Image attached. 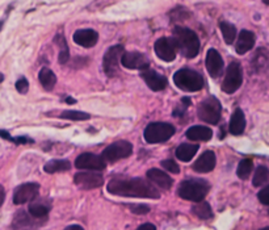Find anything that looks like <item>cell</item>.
I'll return each instance as SVG.
<instances>
[{
  "mask_svg": "<svg viewBox=\"0 0 269 230\" xmlns=\"http://www.w3.org/2000/svg\"><path fill=\"white\" fill-rule=\"evenodd\" d=\"M108 192L116 196L139 197V199H159L160 192L150 180L142 178H113L108 183Z\"/></svg>",
  "mask_w": 269,
  "mask_h": 230,
  "instance_id": "1",
  "label": "cell"
},
{
  "mask_svg": "<svg viewBox=\"0 0 269 230\" xmlns=\"http://www.w3.org/2000/svg\"><path fill=\"white\" fill-rule=\"evenodd\" d=\"M174 40L176 49L183 54L185 58H195L200 53V40L196 32L185 27H175L174 30Z\"/></svg>",
  "mask_w": 269,
  "mask_h": 230,
  "instance_id": "2",
  "label": "cell"
},
{
  "mask_svg": "<svg viewBox=\"0 0 269 230\" xmlns=\"http://www.w3.org/2000/svg\"><path fill=\"white\" fill-rule=\"evenodd\" d=\"M210 189V184L204 179H188L180 183L178 194L181 199L193 203L204 201L207 192Z\"/></svg>",
  "mask_w": 269,
  "mask_h": 230,
  "instance_id": "3",
  "label": "cell"
},
{
  "mask_svg": "<svg viewBox=\"0 0 269 230\" xmlns=\"http://www.w3.org/2000/svg\"><path fill=\"white\" fill-rule=\"evenodd\" d=\"M174 83L179 90L185 92H197L201 91L205 86L202 75L190 69H180L175 72Z\"/></svg>",
  "mask_w": 269,
  "mask_h": 230,
  "instance_id": "4",
  "label": "cell"
},
{
  "mask_svg": "<svg viewBox=\"0 0 269 230\" xmlns=\"http://www.w3.org/2000/svg\"><path fill=\"white\" fill-rule=\"evenodd\" d=\"M197 114L204 123L217 125L219 123V120H221L222 114L221 103L214 96H209V98H206L200 103L197 108Z\"/></svg>",
  "mask_w": 269,
  "mask_h": 230,
  "instance_id": "5",
  "label": "cell"
},
{
  "mask_svg": "<svg viewBox=\"0 0 269 230\" xmlns=\"http://www.w3.org/2000/svg\"><path fill=\"white\" fill-rule=\"evenodd\" d=\"M175 135V126L168 123H151L145 129V140L147 144L166 142Z\"/></svg>",
  "mask_w": 269,
  "mask_h": 230,
  "instance_id": "6",
  "label": "cell"
},
{
  "mask_svg": "<svg viewBox=\"0 0 269 230\" xmlns=\"http://www.w3.org/2000/svg\"><path fill=\"white\" fill-rule=\"evenodd\" d=\"M243 83V70L239 62H231L226 71L222 83V91L225 93H234L240 88Z\"/></svg>",
  "mask_w": 269,
  "mask_h": 230,
  "instance_id": "7",
  "label": "cell"
},
{
  "mask_svg": "<svg viewBox=\"0 0 269 230\" xmlns=\"http://www.w3.org/2000/svg\"><path fill=\"white\" fill-rule=\"evenodd\" d=\"M133 154V145L127 141H117L114 144L105 147L103 151L104 161H108L110 163L119 162L120 159L129 158Z\"/></svg>",
  "mask_w": 269,
  "mask_h": 230,
  "instance_id": "8",
  "label": "cell"
},
{
  "mask_svg": "<svg viewBox=\"0 0 269 230\" xmlns=\"http://www.w3.org/2000/svg\"><path fill=\"white\" fill-rule=\"evenodd\" d=\"M124 46L122 45H114L112 48H109L104 55L103 60V67L105 74L112 78L116 76V74L120 70V60H121L122 54H124Z\"/></svg>",
  "mask_w": 269,
  "mask_h": 230,
  "instance_id": "9",
  "label": "cell"
},
{
  "mask_svg": "<svg viewBox=\"0 0 269 230\" xmlns=\"http://www.w3.org/2000/svg\"><path fill=\"white\" fill-rule=\"evenodd\" d=\"M121 65L125 69L129 70H147L150 67V61L146 57L145 54L139 53V51H126L122 54Z\"/></svg>",
  "mask_w": 269,
  "mask_h": 230,
  "instance_id": "10",
  "label": "cell"
},
{
  "mask_svg": "<svg viewBox=\"0 0 269 230\" xmlns=\"http://www.w3.org/2000/svg\"><path fill=\"white\" fill-rule=\"evenodd\" d=\"M75 166L79 170H93L101 171L107 167V162L104 161L103 157L92 154V152H83L75 161Z\"/></svg>",
  "mask_w": 269,
  "mask_h": 230,
  "instance_id": "11",
  "label": "cell"
},
{
  "mask_svg": "<svg viewBox=\"0 0 269 230\" xmlns=\"http://www.w3.org/2000/svg\"><path fill=\"white\" fill-rule=\"evenodd\" d=\"M40 184L39 183H24L18 185L13 192V203L16 205H21L28 201L34 200L39 196Z\"/></svg>",
  "mask_w": 269,
  "mask_h": 230,
  "instance_id": "12",
  "label": "cell"
},
{
  "mask_svg": "<svg viewBox=\"0 0 269 230\" xmlns=\"http://www.w3.org/2000/svg\"><path fill=\"white\" fill-rule=\"evenodd\" d=\"M155 54L164 62H172L176 58V54H178V49L172 39L168 37H162V39L158 40L155 42Z\"/></svg>",
  "mask_w": 269,
  "mask_h": 230,
  "instance_id": "13",
  "label": "cell"
},
{
  "mask_svg": "<svg viewBox=\"0 0 269 230\" xmlns=\"http://www.w3.org/2000/svg\"><path fill=\"white\" fill-rule=\"evenodd\" d=\"M74 182L80 188L93 189L103 185L104 178L99 172H78L75 174Z\"/></svg>",
  "mask_w": 269,
  "mask_h": 230,
  "instance_id": "14",
  "label": "cell"
},
{
  "mask_svg": "<svg viewBox=\"0 0 269 230\" xmlns=\"http://www.w3.org/2000/svg\"><path fill=\"white\" fill-rule=\"evenodd\" d=\"M205 66H206L207 72L212 78H218L223 72V60H222L221 54L216 49H209L206 53V60H205Z\"/></svg>",
  "mask_w": 269,
  "mask_h": 230,
  "instance_id": "15",
  "label": "cell"
},
{
  "mask_svg": "<svg viewBox=\"0 0 269 230\" xmlns=\"http://www.w3.org/2000/svg\"><path fill=\"white\" fill-rule=\"evenodd\" d=\"M141 76H142L143 81L146 82L148 88L152 91H163L167 87V83H168L166 76L157 72L155 70H143Z\"/></svg>",
  "mask_w": 269,
  "mask_h": 230,
  "instance_id": "16",
  "label": "cell"
},
{
  "mask_svg": "<svg viewBox=\"0 0 269 230\" xmlns=\"http://www.w3.org/2000/svg\"><path fill=\"white\" fill-rule=\"evenodd\" d=\"M216 154L212 150H206V151L202 152L201 156L198 157L197 161L193 163L192 168L196 172L200 174L210 172V171H213L214 167H216Z\"/></svg>",
  "mask_w": 269,
  "mask_h": 230,
  "instance_id": "17",
  "label": "cell"
},
{
  "mask_svg": "<svg viewBox=\"0 0 269 230\" xmlns=\"http://www.w3.org/2000/svg\"><path fill=\"white\" fill-rule=\"evenodd\" d=\"M74 41L83 48H93L99 41V33L93 29H79L74 33Z\"/></svg>",
  "mask_w": 269,
  "mask_h": 230,
  "instance_id": "18",
  "label": "cell"
},
{
  "mask_svg": "<svg viewBox=\"0 0 269 230\" xmlns=\"http://www.w3.org/2000/svg\"><path fill=\"white\" fill-rule=\"evenodd\" d=\"M255 42H256V37H255V33L251 30L243 29L240 30L239 36H238L237 46H235V50L239 55H243L247 51L251 50L255 46Z\"/></svg>",
  "mask_w": 269,
  "mask_h": 230,
  "instance_id": "19",
  "label": "cell"
},
{
  "mask_svg": "<svg viewBox=\"0 0 269 230\" xmlns=\"http://www.w3.org/2000/svg\"><path fill=\"white\" fill-rule=\"evenodd\" d=\"M147 179L152 184H157L158 187L163 189H169L172 187V183H174V180H172V178L169 177L168 174L159 170V168H150L147 171Z\"/></svg>",
  "mask_w": 269,
  "mask_h": 230,
  "instance_id": "20",
  "label": "cell"
},
{
  "mask_svg": "<svg viewBox=\"0 0 269 230\" xmlns=\"http://www.w3.org/2000/svg\"><path fill=\"white\" fill-rule=\"evenodd\" d=\"M212 137H213V130L210 128H206V126L196 125L186 130V138L190 141H195V142L196 141H205V142H207V141L212 140Z\"/></svg>",
  "mask_w": 269,
  "mask_h": 230,
  "instance_id": "21",
  "label": "cell"
},
{
  "mask_svg": "<svg viewBox=\"0 0 269 230\" xmlns=\"http://www.w3.org/2000/svg\"><path fill=\"white\" fill-rule=\"evenodd\" d=\"M245 129V116L240 108H237L230 120L228 130L233 136H240Z\"/></svg>",
  "mask_w": 269,
  "mask_h": 230,
  "instance_id": "22",
  "label": "cell"
},
{
  "mask_svg": "<svg viewBox=\"0 0 269 230\" xmlns=\"http://www.w3.org/2000/svg\"><path fill=\"white\" fill-rule=\"evenodd\" d=\"M33 226H36L33 222V217L28 215L25 210H18L13 217L12 229L13 230H30Z\"/></svg>",
  "mask_w": 269,
  "mask_h": 230,
  "instance_id": "23",
  "label": "cell"
},
{
  "mask_svg": "<svg viewBox=\"0 0 269 230\" xmlns=\"http://www.w3.org/2000/svg\"><path fill=\"white\" fill-rule=\"evenodd\" d=\"M198 149H200V146L197 144H181L176 149V158L180 159L181 162H190L193 157L196 156V152L198 151Z\"/></svg>",
  "mask_w": 269,
  "mask_h": 230,
  "instance_id": "24",
  "label": "cell"
},
{
  "mask_svg": "<svg viewBox=\"0 0 269 230\" xmlns=\"http://www.w3.org/2000/svg\"><path fill=\"white\" fill-rule=\"evenodd\" d=\"M71 168V163L67 159H53L45 164V172L55 174V172H65Z\"/></svg>",
  "mask_w": 269,
  "mask_h": 230,
  "instance_id": "25",
  "label": "cell"
},
{
  "mask_svg": "<svg viewBox=\"0 0 269 230\" xmlns=\"http://www.w3.org/2000/svg\"><path fill=\"white\" fill-rule=\"evenodd\" d=\"M55 44L60 48V55H58V61H60L61 65H66L70 60V49H68L67 41H66L65 36L62 33H58L54 39Z\"/></svg>",
  "mask_w": 269,
  "mask_h": 230,
  "instance_id": "26",
  "label": "cell"
},
{
  "mask_svg": "<svg viewBox=\"0 0 269 230\" xmlns=\"http://www.w3.org/2000/svg\"><path fill=\"white\" fill-rule=\"evenodd\" d=\"M49 210H50V205L45 200L36 201L29 205V215L36 220L46 217L49 215Z\"/></svg>",
  "mask_w": 269,
  "mask_h": 230,
  "instance_id": "27",
  "label": "cell"
},
{
  "mask_svg": "<svg viewBox=\"0 0 269 230\" xmlns=\"http://www.w3.org/2000/svg\"><path fill=\"white\" fill-rule=\"evenodd\" d=\"M39 78H40V82H41L42 87H44L46 91L53 90L54 86H55L56 83L55 74H54L50 69H48V67L41 69V71H40L39 74Z\"/></svg>",
  "mask_w": 269,
  "mask_h": 230,
  "instance_id": "28",
  "label": "cell"
},
{
  "mask_svg": "<svg viewBox=\"0 0 269 230\" xmlns=\"http://www.w3.org/2000/svg\"><path fill=\"white\" fill-rule=\"evenodd\" d=\"M192 213L195 216H197L198 218L201 220H209V218L213 217V210H212V206L206 201H200L196 205L192 206Z\"/></svg>",
  "mask_w": 269,
  "mask_h": 230,
  "instance_id": "29",
  "label": "cell"
},
{
  "mask_svg": "<svg viewBox=\"0 0 269 230\" xmlns=\"http://www.w3.org/2000/svg\"><path fill=\"white\" fill-rule=\"evenodd\" d=\"M219 28H221L222 36H223V40H225L226 44L227 45L234 44V41L237 39V28L234 27L231 23H227V21H221Z\"/></svg>",
  "mask_w": 269,
  "mask_h": 230,
  "instance_id": "30",
  "label": "cell"
},
{
  "mask_svg": "<svg viewBox=\"0 0 269 230\" xmlns=\"http://www.w3.org/2000/svg\"><path fill=\"white\" fill-rule=\"evenodd\" d=\"M252 170H254V162H252V159L251 158L242 159L240 163L238 164V170H237L238 178H240L242 180L248 179Z\"/></svg>",
  "mask_w": 269,
  "mask_h": 230,
  "instance_id": "31",
  "label": "cell"
},
{
  "mask_svg": "<svg viewBox=\"0 0 269 230\" xmlns=\"http://www.w3.org/2000/svg\"><path fill=\"white\" fill-rule=\"evenodd\" d=\"M269 178V171L265 166H259L255 171L254 180H252V184L254 187H261V185L266 184L268 183Z\"/></svg>",
  "mask_w": 269,
  "mask_h": 230,
  "instance_id": "32",
  "label": "cell"
},
{
  "mask_svg": "<svg viewBox=\"0 0 269 230\" xmlns=\"http://www.w3.org/2000/svg\"><path fill=\"white\" fill-rule=\"evenodd\" d=\"M61 119L71 120V121H87V120L91 119V114L86 113V112L67 109V111H63L62 113H61Z\"/></svg>",
  "mask_w": 269,
  "mask_h": 230,
  "instance_id": "33",
  "label": "cell"
},
{
  "mask_svg": "<svg viewBox=\"0 0 269 230\" xmlns=\"http://www.w3.org/2000/svg\"><path fill=\"white\" fill-rule=\"evenodd\" d=\"M160 164H162V167L164 168V170L169 171V172L172 174L180 172V167H179V164L176 163L174 159H164V161H162V163Z\"/></svg>",
  "mask_w": 269,
  "mask_h": 230,
  "instance_id": "34",
  "label": "cell"
},
{
  "mask_svg": "<svg viewBox=\"0 0 269 230\" xmlns=\"http://www.w3.org/2000/svg\"><path fill=\"white\" fill-rule=\"evenodd\" d=\"M169 15H171L172 20H184V18H186L189 16V12L184 8H176L174 9Z\"/></svg>",
  "mask_w": 269,
  "mask_h": 230,
  "instance_id": "35",
  "label": "cell"
},
{
  "mask_svg": "<svg viewBox=\"0 0 269 230\" xmlns=\"http://www.w3.org/2000/svg\"><path fill=\"white\" fill-rule=\"evenodd\" d=\"M130 210L136 215H146V213L150 212V208L147 205H143V204H134V205H130Z\"/></svg>",
  "mask_w": 269,
  "mask_h": 230,
  "instance_id": "36",
  "label": "cell"
},
{
  "mask_svg": "<svg viewBox=\"0 0 269 230\" xmlns=\"http://www.w3.org/2000/svg\"><path fill=\"white\" fill-rule=\"evenodd\" d=\"M28 88H29V83H28V81L25 78H21L16 82V90L20 93H27Z\"/></svg>",
  "mask_w": 269,
  "mask_h": 230,
  "instance_id": "37",
  "label": "cell"
},
{
  "mask_svg": "<svg viewBox=\"0 0 269 230\" xmlns=\"http://www.w3.org/2000/svg\"><path fill=\"white\" fill-rule=\"evenodd\" d=\"M257 197H259V200H260L261 204L269 205V187H265V188L261 189V191L259 192V195H257Z\"/></svg>",
  "mask_w": 269,
  "mask_h": 230,
  "instance_id": "38",
  "label": "cell"
},
{
  "mask_svg": "<svg viewBox=\"0 0 269 230\" xmlns=\"http://www.w3.org/2000/svg\"><path fill=\"white\" fill-rule=\"evenodd\" d=\"M12 142H15V144H28V142H30V144H32L33 140H30V138L28 137H16L13 138Z\"/></svg>",
  "mask_w": 269,
  "mask_h": 230,
  "instance_id": "39",
  "label": "cell"
},
{
  "mask_svg": "<svg viewBox=\"0 0 269 230\" xmlns=\"http://www.w3.org/2000/svg\"><path fill=\"white\" fill-rule=\"evenodd\" d=\"M137 230H157V227H155L154 224H150V222H147V224L141 225V226H139Z\"/></svg>",
  "mask_w": 269,
  "mask_h": 230,
  "instance_id": "40",
  "label": "cell"
},
{
  "mask_svg": "<svg viewBox=\"0 0 269 230\" xmlns=\"http://www.w3.org/2000/svg\"><path fill=\"white\" fill-rule=\"evenodd\" d=\"M4 199H6V191H4L3 185L0 184V208H2V205H3Z\"/></svg>",
  "mask_w": 269,
  "mask_h": 230,
  "instance_id": "41",
  "label": "cell"
},
{
  "mask_svg": "<svg viewBox=\"0 0 269 230\" xmlns=\"http://www.w3.org/2000/svg\"><path fill=\"white\" fill-rule=\"evenodd\" d=\"M0 136L4 138V140H8V141H12L13 137H11V135H9L8 131L7 130H0Z\"/></svg>",
  "mask_w": 269,
  "mask_h": 230,
  "instance_id": "42",
  "label": "cell"
},
{
  "mask_svg": "<svg viewBox=\"0 0 269 230\" xmlns=\"http://www.w3.org/2000/svg\"><path fill=\"white\" fill-rule=\"evenodd\" d=\"M65 230H84L80 225H70V226L66 227Z\"/></svg>",
  "mask_w": 269,
  "mask_h": 230,
  "instance_id": "43",
  "label": "cell"
},
{
  "mask_svg": "<svg viewBox=\"0 0 269 230\" xmlns=\"http://www.w3.org/2000/svg\"><path fill=\"white\" fill-rule=\"evenodd\" d=\"M65 102L67 103V104H75V103H76V100H75V99H72V98H66Z\"/></svg>",
  "mask_w": 269,
  "mask_h": 230,
  "instance_id": "44",
  "label": "cell"
},
{
  "mask_svg": "<svg viewBox=\"0 0 269 230\" xmlns=\"http://www.w3.org/2000/svg\"><path fill=\"white\" fill-rule=\"evenodd\" d=\"M4 81V76H3V74H0V83H2V82Z\"/></svg>",
  "mask_w": 269,
  "mask_h": 230,
  "instance_id": "45",
  "label": "cell"
},
{
  "mask_svg": "<svg viewBox=\"0 0 269 230\" xmlns=\"http://www.w3.org/2000/svg\"><path fill=\"white\" fill-rule=\"evenodd\" d=\"M3 24H4V21H0V30H2V28H3Z\"/></svg>",
  "mask_w": 269,
  "mask_h": 230,
  "instance_id": "46",
  "label": "cell"
},
{
  "mask_svg": "<svg viewBox=\"0 0 269 230\" xmlns=\"http://www.w3.org/2000/svg\"><path fill=\"white\" fill-rule=\"evenodd\" d=\"M260 230H269V227L266 226V227H263V229H260Z\"/></svg>",
  "mask_w": 269,
  "mask_h": 230,
  "instance_id": "47",
  "label": "cell"
},
{
  "mask_svg": "<svg viewBox=\"0 0 269 230\" xmlns=\"http://www.w3.org/2000/svg\"><path fill=\"white\" fill-rule=\"evenodd\" d=\"M264 3H265V4H268V3H269V0H264Z\"/></svg>",
  "mask_w": 269,
  "mask_h": 230,
  "instance_id": "48",
  "label": "cell"
}]
</instances>
